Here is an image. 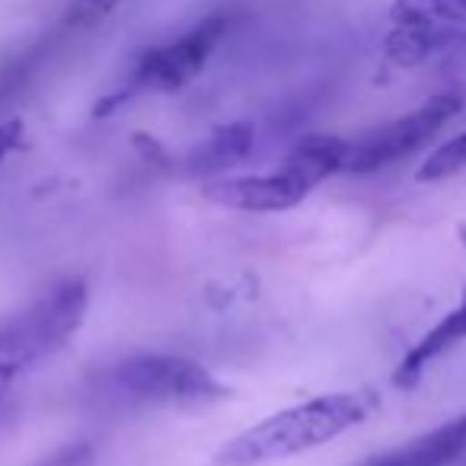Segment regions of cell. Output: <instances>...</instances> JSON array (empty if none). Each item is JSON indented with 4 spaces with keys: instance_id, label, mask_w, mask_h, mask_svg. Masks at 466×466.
<instances>
[{
    "instance_id": "cell-3",
    "label": "cell",
    "mask_w": 466,
    "mask_h": 466,
    "mask_svg": "<svg viewBox=\"0 0 466 466\" xmlns=\"http://www.w3.org/2000/svg\"><path fill=\"white\" fill-rule=\"evenodd\" d=\"M116 390L131 400L167 406H208L227 396V387L198 361L179 355H137L112 370Z\"/></svg>"
},
{
    "instance_id": "cell-10",
    "label": "cell",
    "mask_w": 466,
    "mask_h": 466,
    "mask_svg": "<svg viewBox=\"0 0 466 466\" xmlns=\"http://www.w3.org/2000/svg\"><path fill=\"white\" fill-rule=\"evenodd\" d=\"M249 147H253V125H227L188 154L186 169L188 173H220V169H230L240 160H247Z\"/></svg>"
},
{
    "instance_id": "cell-9",
    "label": "cell",
    "mask_w": 466,
    "mask_h": 466,
    "mask_svg": "<svg viewBox=\"0 0 466 466\" xmlns=\"http://www.w3.org/2000/svg\"><path fill=\"white\" fill-rule=\"evenodd\" d=\"M349 144L345 137L336 135H310L288 154L285 167L288 173L300 176L307 186H319L326 176L345 173V160H349Z\"/></svg>"
},
{
    "instance_id": "cell-13",
    "label": "cell",
    "mask_w": 466,
    "mask_h": 466,
    "mask_svg": "<svg viewBox=\"0 0 466 466\" xmlns=\"http://www.w3.org/2000/svg\"><path fill=\"white\" fill-rule=\"evenodd\" d=\"M118 4H125V0H74L65 14V29L80 33V29L96 26V23H103L106 16L118 7Z\"/></svg>"
},
{
    "instance_id": "cell-5",
    "label": "cell",
    "mask_w": 466,
    "mask_h": 466,
    "mask_svg": "<svg viewBox=\"0 0 466 466\" xmlns=\"http://www.w3.org/2000/svg\"><path fill=\"white\" fill-rule=\"evenodd\" d=\"M230 29V16L227 14H211L192 26L186 35H179L176 42L160 48H150V52L141 55V61L135 65V74H131V86L128 93L135 90H179L186 86L201 67L208 65L211 52L218 48V42L224 39V33ZM125 93V96H128Z\"/></svg>"
},
{
    "instance_id": "cell-15",
    "label": "cell",
    "mask_w": 466,
    "mask_h": 466,
    "mask_svg": "<svg viewBox=\"0 0 466 466\" xmlns=\"http://www.w3.org/2000/svg\"><path fill=\"white\" fill-rule=\"evenodd\" d=\"M463 463H466V460H463Z\"/></svg>"
},
{
    "instance_id": "cell-7",
    "label": "cell",
    "mask_w": 466,
    "mask_h": 466,
    "mask_svg": "<svg viewBox=\"0 0 466 466\" xmlns=\"http://www.w3.org/2000/svg\"><path fill=\"white\" fill-rule=\"evenodd\" d=\"M466 460V412L447 425L396 447V451L374 457L364 466H457Z\"/></svg>"
},
{
    "instance_id": "cell-1",
    "label": "cell",
    "mask_w": 466,
    "mask_h": 466,
    "mask_svg": "<svg viewBox=\"0 0 466 466\" xmlns=\"http://www.w3.org/2000/svg\"><path fill=\"white\" fill-rule=\"evenodd\" d=\"M374 409L368 393H326L298 402L291 409L256 421L253 428L230 438L218 451V466H262L272 460H288L294 453L313 451L339 438L349 428L361 425Z\"/></svg>"
},
{
    "instance_id": "cell-4",
    "label": "cell",
    "mask_w": 466,
    "mask_h": 466,
    "mask_svg": "<svg viewBox=\"0 0 466 466\" xmlns=\"http://www.w3.org/2000/svg\"><path fill=\"white\" fill-rule=\"evenodd\" d=\"M460 112V96L453 93H441L421 103L419 109L406 112V116L393 118V122L380 125V128L368 131L358 141L349 144V160H345V173H377V169L390 167V163L402 160V157L415 154L425 147L441 128H447L451 118Z\"/></svg>"
},
{
    "instance_id": "cell-2",
    "label": "cell",
    "mask_w": 466,
    "mask_h": 466,
    "mask_svg": "<svg viewBox=\"0 0 466 466\" xmlns=\"http://www.w3.org/2000/svg\"><path fill=\"white\" fill-rule=\"evenodd\" d=\"M86 307H90L86 281L71 279L7 319L0 326V380H10L65 349L67 339L84 326Z\"/></svg>"
},
{
    "instance_id": "cell-12",
    "label": "cell",
    "mask_w": 466,
    "mask_h": 466,
    "mask_svg": "<svg viewBox=\"0 0 466 466\" xmlns=\"http://www.w3.org/2000/svg\"><path fill=\"white\" fill-rule=\"evenodd\" d=\"M463 169H466V131L441 144V147L419 167L415 179L419 182H441V179H451V176L463 173Z\"/></svg>"
},
{
    "instance_id": "cell-6",
    "label": "cell",
    "mask_w": 466,
    "mask_h": 466,
    "mask_svg": "<svg viewBox=\"0 0 466 466\" xmlns=\"http://www.w3.org/2000/svg\"><path fill=\"white\" fill-rule=\"evenodd\" d=\"M313 188L307 186L300 176L288 173H268V176H224V179H211L201 186V195L220 208H233V211H285L304 201Z\"/></svg>"
},
{
    "instance_id": "cell-11",
    "label": "cell",
    "mask_w": 466,
    "mask_h": 466,
    "mask_svg": "<svg viewBox=\"0 0 466 466\" xmlns=\"http://www.w3.org/2000/svg\"><path fill=\"white\" fill-rule=\"evenodd\" d=\"M390 20L396 26H463L466 0H396L390 7Z\"/></svg>"
},
{
    "instance_id": "cell-8",
    "label": "cell",
    "mask_w": 466,
    "mask_h": 466,
    "mask_svg": "<svg viewBox=\"0 0 466 466\" xmlns=\"http://www.w3.org/2000/svg\"><path fill=\"white\" fill-rule=\"evenodd\" d=\"M463 339H466V288H463L460 304L453 307L438 326H431V329L415 342V349L402 358L393 383L396 387H412V383H419V377L425 374L428 364L438 361L441 355H447V351H451L453 345L463 342Z\"/></svg>"
},
{
    "instance_id": "cell-14",
    "label": "cell",
    "mask_w": 466,
    "mask_h": 466,
    "mask_svg": "<svg viewBox=\"0 0 466 466\" xmlns=\"http://www.w3.org/2000/svg\"><path fill=\"white\" fill-rule=\"evenodd\" d=\"M20 137H23V122H20V118H10V122L0 125V163L7 160L10 150H16Z\"/></svg>"
}]
</instances>
